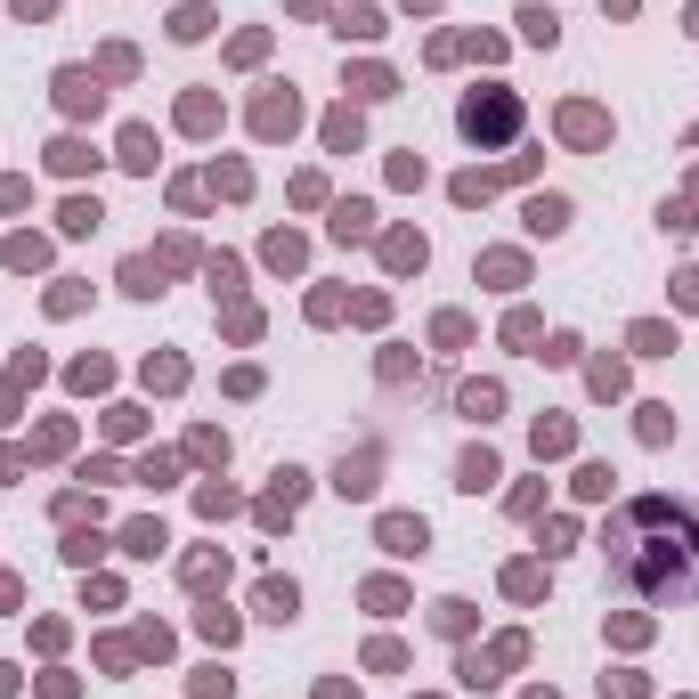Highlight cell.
Segmentation results:
<instances>
[{
    "label": "cell",
    "instance_id": "cell-1",
    "mask_svg": "<svg viewBox=\"0 0 699 699\" xmlns=\"http://www.w3.org/2000/svg\"><path fill=\"white\" fill-rule=\"evenodd\" d=\"M602 561L651 610L699 602V504L691 496H626L602 529Z\"/></svg>",
    "mask_w": 699,
    "mask_h": 699
},
{
    "label": "cell",
    "instance_id": "cell-2",
    "mask_svg": "<svg viewBox=\"0 0 699 699\" xmlns=\"http://www.w3.org/2000/svg\"><path fill=\"white\" fill-rule=\"evenodd\" d=\"M456 122H464V139H472V147H504V139L521 131V98L504 90V82H488V90H472V98H464V114H456Z\"/></svg>",
    "mask_w": 699,
    "mask_h": 699
},
{
    "label": "cell",
    "instance_id": "cell-3",
    "mask_svg": "<svg viewBox=\"0 0 699 699\" xmlns=\"http://www.w3.org/2000/svg\"><path fill=\"white\" fill-rule=\"evenodd\" d=\"M57 106H66V114H98V106H106L98 74H90V66H66V74H57Z\"/></svg>",
    "mask_w": 699,
    "mask_h": 699
},
{
    "label": "cell",
    "instance_id": "cell-4",
    "mask_svg": "<svg viewBox=\"0 0 699 699\" xmlns=\"http://www.w3.org/2000/svg\"><path fill=\"white\" fill-rule=\"evenodd\" d=\"M374 537H383V553H423V545H431V529H423L415 513H383V529H374Z\"/></svg>",
    "mask_w": 699,
    "mask_h": 699
},
{
    "label": "cell",
    "instance_id": "cell-5",
    "mask_svg": "<svg viewBox=\"0 0 699 699\" xmlns=\"http://www.w3.org/2000/svg\"><path fill=\"white\" fill-rule=\"evenodd\" d=\"M561 139H578V147H602V139H610L602 106H561Z\"/></svg>",
    "mask_w": 699,
    "mask_h": 699
},
{
    "label": "cell",
    "instance_id": "cell-6",
    "mask_svg": "<svg viewBox=\"0 0 699 699\" xmlns=\"http://www.w3.org/2000/svg\"><path fill=\"white\" fill-rule=\"evenodd\" d=\"M252 610H261V618H277V626H285V618L301 610V586H293V578H261V594H252Z\"/></svg>",
    "mask_w": 699,
    "mask_h": 699
},
{
    "label": "cell",
    "instance_id": "cell-7",
    "mask_svg": "<svg viewBox=\"0 0 699 699\" xmlns=\"http://www.w3.org/2000/svg\"><path fill=\"white\" fill-rule=\"evenodd\" d=\"M171 537H163V521H131V529H122V553H139V561H155Z\"/></svg>",
    "mask_w": 699,
    "mask_h": 699
},
{
    "label": "cell",
    "instance_id": "cell-8",
    "mask_svg": "<svg viewBox=\"0 0 699 699\" xmlns=\"http://www.w3.org/2000/svg\"><path fill=\"white\" fill-rule=\"evenodd\" d=\"M561 228H569V204L561 196H537L529 204V236H561Z\"/></svg>",
    "mask_w": 699,
    "mask_h": 699
},
{
    "label": "cell",
    "instance_id": "cell-9",
    "mask_svg": "<svg viewBox=\"0 0 699 699\" xmlns=\"http://www.w3.org/2000/svg\"><path fill=\"white\" fill-rule=\"evenodd\" d=\"M456 407H464L472 423H496V407H504V391H496V383H464V399H456Z\"/></svg>",
    "mask_w": 699,
    "mask_h": 699
},
{
    "label": "cell",
    "instance_id": "cell-10",
    "mask_svg": "<svg viewBox=\"0 0 699 699\" xmlns=\"http://www.w3.org/2000/svg\"><path fill=\"white\" fill-rule=\"evenodd\" d=\"M456 488H472V496H480V488H496V456H488V448H472V456L456 464Z\"/></svg>",
    "mask_w": 699,
    "mask_h": 699
},
{
    "label": "cell",
    "instance_id": "cell-11",
    "mask_svg": "<svg viewBox=\"0 0 699 699\" xmlns=\"http://www.w3.org/2000/svg\"><path fill=\"white\" fill-rule=\"evenodd\" d=\"M122 163H131V171H155V131H147V122L122 131Z\"/></svg>",
    "mask_w": 699,
    "mask_h": 699
},
{
    "label": "cell",
    "instance_id": "cell-12",
    "mask_svg": "<svg viewBox=\"0 0 699 699\" xmlns=\"http://www.w3.org/2000/svg\"><path fill=\"white\" fill-rule=\"evenodd\" d=\"M529 439H537V456H569V439H578V431H569V415H545Z\"/></svg>",
    "mask_w": 699,
    "mask_h": 699
},
{
    "label": "cell",
    "instance_id": "cell-13",
    "mask_svg": "<svg viewBox=\"0 0 699 699\" xmlns=\"http://www.w3.org/2000/svg\"><path fill=\"white\" fill-rule=\"evenodd\" d=\"M122 293H139V301L163 293V269H155V261H122Z\"/></svg>",
    "mask_w": 699,
    "mask_h": 699
},
{
    "label": "cell",
    "instance_id": "cell-14",
    "mask_svg": "<svg viewBox=\"0 0 699 699\" xmlns=\"http://www.w3.org/2000/svg\"><path fill=\"white\" fill-rule=\"evenodd\" d=\"M98 220H106V212H98V204H90V196H74V204H66V212H57V228H66V236H90V228H98Z\"/></svg>",
    "mask_w": 699,
    "mask_h": 699
},
{
    "label": "cell",
    "instance_id": "cell-15",
    "mask_svg": "<svg viewBox=\"0 0 699 699\" xmlns=\"http://www.w3.org/2000/svg\"><path fill=\"white\" fill-rule=\"evenodd\" d=\"M521 33H529L537 49H553V41H561V17H553V9H521Z\"/></svg>",
    "mask_w": 699,
    "mask_h": 699
},
{
    "label": "cell",
    "instance_id": "cell-16",
    "mask_svg": "<svg viewBox=\"0 0 699 699\" xmlns=\"http://www.w3.org/2000/svg\"><path fill=\"white\" fill-rule=\"evenodd\" d=\"M252 122H261V139L293 131V98H261V114H252Z\"/></svg>",
    "mask_w": 699,
    "mask_h": 699
},
{
    "label": "cell",
    "instance_id": "cell-17",
    "mask_svg": "<svg viewBox=\"0 0 699 699\" xmlns=\"http://www.w3.org/2000/svg\"><path fill=\"white\" fill-rule=\"evenodd\" d=\"M383 261L391 269H423V236H383Z\"/></svg>",
    "mask_w": 699,
    "mask_h": 699
},
{
    "label": "cell",
    "instance_id": "cell-18",
    "mask_svg": "<svg viewBox=\"0 0 699 699\" xmlns=\"http://www.w3.org/2000/svg\"><path fill=\"white\" fill-rule=\"evenodd\" d=\"M350 90H358V98H391L399 82H391V66H358V74H350Z\"/></svg>",
    "mask_w": 699,
    "mask_h": 699
},
{
    "label": "cell",
    "instance_id": "cell-19",
    "mask_svg": "<svg viewBox=\"0 0 699 699\" xmlns=\"http://www.w3.org/2000/svg\"><path fill=\"white\" fill-rule=\"evenodd\" d=\"M634 431H643L651 448H667V439H675V407H643V423H634Z\"/></svg>",
    "mask_w": 699,
    "mask_h": 699
},
{
    "label": "cell",
    "instance_id": "cell-20",
    "mask_svg": "<svg viewBox=\"0 0 699 699\" xmlns=\"http://www.w3.org/2000/svg\"><path fill=\"white\" fill-rule=\"evenodd\" d=\"M480 277H488V285H521V252H488Z\"/></svg>",
    "mask_w": 699,
    "mask_h": 699
},
{
    "label": "cell",
    "instance_id": "cell-21",
    "mask_svg": "<svg viewBox=\"0 0 699 699\" xmlns=\"http://www.w3.org/2000/svg\"><path fill=\"white\" fill-rule=\"evenodd\" d=\"M334 236H374V204H342L334 212Z\"/></svg>",
    "mask_w": 699,
    "mask_h": 699
},
{
    "label": "cell",
    "instance_id": "cell-22",
    "mask_svg": "<svg viewBox=\"0 0 699 699\" xmlns=\"http://www.w3.org/2000/svg\"><path fill=\"white\" fill-rule=\"evenodd\" d=\"M342 496H374V456H358V464H342V480H334Z\"/></svg>",
    "mask_w": 699,
    "mask_h": 699
},
{
    "label": "cell",
    "instance_id": "cell-23",
    "mask_svg": "<svg viewBox=\"0 0 699 699\" xmlns=\"http://www.w3.org/2000/svg\"><path fill=\"white\" fill-rule=\"evenodd\" d=\"M504 594H521V602H537V594H545V578H537L529 561H513V569H504Z\"/></svg>",
    "mask_w": 699,
    "mask_h": 699
},
{
    "label": "cell",
    "instance_id": "cell-24",
    "mask_svg": "<svg viewBox=\"0 0 699 699\" xmlns=\"http://www.w3.org/2000/svg\"><path fill=\"white\" fill-rule=\"evenodd\" d=\"M41 261H49L41 236H9V269H41Z\"/></svg>",
    "mask_w": 699,
    "mask_h": 699
},
{
    "label": "cell",
    "instance_id": "cell-25",
    "mask_svg": "<svg viewBox=\"0 0 699 699\" xmlns=\"http://www.w3.org/2000/svg\"><path fill=\"white\" fill-rule=\"evenodd\" d=\"M204 33H212V9H179L171 17V41H204Z\"/></svg>",
    "mask_w": 699,
    "mask_h": 699
},
{
    "label": "cell",
    "instance_id": "cell-26",
    "mask_svg": "<svg viewBox=\"0 0 699 699\" xmlns=\"http://www.w3.org/2000/svg\"><path fill=\"white\" fill-rule=\"evenodd\" d=\"M220 578H228L220 553H196V561H187V586H220Z\"/></svg>",
    "mask_w": 699,
    "mask_h": 699
},
{
    "label": "cell",
    "instance_id": "cell-27",
    "mask_svg": "<svg viewBox=\"0 0 699 699\" xmlns=\"http://www.w3.org/2000/svg\"><path fill=\"white\" fill-rule=\"evenodd\" d=\"M537 334H545V326H537V317H529V309H513V317H504V342H513V350H529Z\"/></svg>",
    "mask_w": 699,
    "mask_h": 699
},
{
    "label": "cell",
    "instance_id": "cell-28",
    "mask_svg": "<svg viewBox=\"0 0 699 699\" xmlns=\"http://www.w3.org/2000/svg\"><path fill=\"white\" fill-rule=\"evenodd\" d=\"M147 383H155V391H179L187 366H179V358H147Z\"/></svg>",
    "mask_w": 699,
    "mask_h": 699
},
{
    "label": "cell",
    "instance_id": "cell-29",
    "mask_svg": "<svg viewBox=\"0 0 699 699\" xmlns=\"http://www.w3.org/2000/svg\"><path fill=\"white\" fill-rule=\"evenodd\" d=\"M269 261H277V269H301V236H293V228L269 236Z\"/></svg>",
    "mask_w": 699,
    "mask_h": 699
},
{
    "label": "cell",
    "instance_id": "cell-30",
    "mask_svg": "<svg viewBox=\"0 0 699 699\" xmlns=\"http://www.w3.org/2000/svg\"><path fill=\"white\" fill-rule=\"evenodd\" d=\"M634 350H643V358H667L675 334H667V326H634Z\"/></svg>",
    "mask_w": 699,
    "mask_h": 699
},
{
    "label": "cell",
    "instance_id": "cell-31",
    "mask_svg": "<svg viewBox=\"0 0 699 699\" xmlns=\"http://www.w3.org/2000/svg\"><path fill=\"white\" fill-rule=\"evenodd\" d=\"M49 163H57V171H82V163H90V147H82V139H57V147H49Z\"/></svg>",
    "mask_w": 699,
    "mask_h": 699
},
{
    "label": "cell",
    "instance_id": "cell-32",
    "mask_svg": "<svg viewBox=\"0 0 699 699\" xmlns=\"http://www.w3.org/2000/svg\"><path fill=\"white\" fill-rule=\"evenodd\" d=\"M594 391H602V399H618V391H626V366H618V358H602V366H594Z\"/></svg>",
    "mask_w": 699,
    "mask_h": 699
},
{
    "label": "cell",
    "instance_id": "cell-33",
    "mask_svg": "<svg viewBox=\"0 0 699 699\" xmlns=\"http://www.w3.org/2000/svg\"><path fill=\"white\" fill-rule=\"evenodd\" d=\"M431 626H439V634H464V626H472V610H464V602H439V610H431Z\"/></svg>",
    "mask_w": 699,
    "mask_h": 699
},
{
    "label": "cell",
    "instance_id": "cell-34",
    "mask_svg": "<svg viewBox=\"0 0 699 699\" xmlns=\"http://www.w3.org/2000/svg\"><path fill=\"white\" fill-rule=\"evenodd\" d=\"M212 114H220L212 98H187V106H179V122H187V131H212Z\"/></svg>",
    "mask_w": 699,
    "mask_h": 699
},
{
    "label": "cell",
    "instance_id": "cell-35",
    "mask_svg": "<svg viewBox=\"0 0 699 699\" xmlns=\"http://www.w3.org/2000/svg\"><path fill=\"white\" fill-rule=\"evenodd\" d=\"M187 448H196L204 464H228V439H220V431H196V439H187Z\"/></svg>",
    "mask_w": 699,
    "mask_h": 699
},
{
    "label": "cell",
    "instance_id": "cell-36",
    "mask_svg": "<svg viewBox=\"0 0 699 699\" xmlns=\"http://www.w3.org/2000/svg\"><path fill=\"white\" fill-rule=\"evenodd\" d=\"M196 626H204V634H212V643H236V618H228V610H204V618H196Z\"/></svg>",
    "mask_w": 699,
    "mask_h": 699
},
{
    "label": "cell",
    "instance_id": "cell-37",
    "mask_svg": "<svg viewBox=\"0 0 699 699\" xmlns=\"http://www.w3.org/2000/svg\"><path fill=\"white\" fill-rule=\"evenodd\" d=\"M342 33H358V41H374V33H383V17H374V9H350V17H342Z\"/></svg>",
    "mask_w": 699,
    "mask_h": 699
},
{
    "label": "cell",
    "instance_id": "cell-38",
    "mask_svg": "<svg viewBox=\"0 0 699 699\" xmlns=\"http://www.w3.org/2000/svg\"><path fill=\"white\" fill-rule=\"evenodd\" d=\"M675 301H683V309H699V269H683V277H675Z\"/></svg>",
    "mask_w": 699,
    "mask_h": 699
},
{
    "label": "cell",
    "instance_id": "cell-39",
    "mask_svg": "<svg viewBox=\"0 0 699 699\" xmlns=\"http://www.w3.org/2000/svg\"><path fill=\"white\" fill-rule=\"evenodd\" d=\"M317 699H358V691L350 683H317Z\"/></svg>",
    "mask_w": 699,
    "mask_h": 699
},
{
    "label": "cell",
    "instance_id": "cell-40",
    "mask_svg": "<svg viewBox=\"0 0 699 699\" xmlns=\"http://www.w3.org/2000/svg\"><path fill=\"white\" fill-rule=\"evenodd\" d=\"M691 33H699V9H691Z\"/></svg>",
    "mask_w": 699,
    "mask_h": 699
},
{
    "label": "cell",
    "instance_id": "cell-41",
    "mask_svg": "<svg viewBox=\"0 0 699 699\" xmlns=\"http://www.w3.org/2000/svg\"><path fill=\"white\" fill-rule=\"evenodd\" d=\"M529 699H553V691H529Z\"/></svg>",
    "mask_w": 699,
    "mask_h": 699
}]
</instances>
